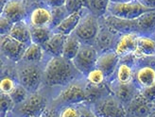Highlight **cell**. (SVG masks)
<instances>
[{
  "label": "cell",
  "mask_w": 155,
  "mask_h": 117,
  "mask_svg": "<svg viewBox=\"0 0 155 117\" xmlns=\"http://www.w3.org/2000/svg\"><path fill=\"white\" fill-rule=\"evenodd\" d=\"M144 4L146 6L151 8V9L155 10V0H146V1L144 2Z\"/></svg>",
  "instance_id": "39"
},
{
  "label": "cell",
  "mask_w": 155,
  "mask_h": 117,
  "mask_svg": "<svg viewBox=\"0 0 155 117\" xmlns=\"http://www.w3.org/2000/svg\"><path fill=\"white\" fill-rule=\"evenodd\" d=\"M17 83L18 82L15 81L12 76L9 75H2L1 81H0V92L10 95Z\"/></svg>",
  "instance_id": "33"
},
{
  "label": "cell",
  "mask_w": 155,
  "mask_h": 117,
  "mask_svg": "<svg viewBox=\"0 0 155 117\" xmlns=\"http://www.w3.org/2000/svg\"><path fill=\"white\" fill-rule=\"evenodd\" d=\"M0 47L2 55L12 63H18L22 60L23 55L28 45L15 40L9 34L0 37Z\"/></svg>",
  "instance_id": "10"
},
{
  "label": "cell",
  "mask_w": 155,
  "mask_h": 117,
  "mask_svg": "<svg viewBox=\"0 0 155 117\" xmlns=\"http://www.w3.org/2000/svg\"><path fill=\"white\" fill-rule=\"evenodd\" d=\"M138 31L150 32L155 30V11H149L137 19Z\"/></svg>",
  "instance_id": "27"
},
{
  "label": "cell",
  "mask_w": 155,
  "mask_h": 117,
  "mask_svg": "<svg viewBox=\"0 0 155 117\" xmlns=\"http://www.w3.org/2000/svg\"><path fill=\"white\" fill-rule=\"evenodd\" d=\"M34 117H42V115H38V116H34Z\"/></svg>",
  "instance_id": "44"
},
{
  "label": "cell",
  "mask_w": 155,
  "mask_h": 117,
  "mask_svg": "<svg viewBox=\"0 0 155 117\" xmlns=\"http://www.w3.org/2000/svg\"><path fill=\"white\" fill-rule=\"evenodd\" d=\"M30 32H31V41L41 46H44L53 34V30L49 27H31L30 26Z\"/></svg>",
  "instance_id": "26"
},
{
  "label": "cell",
  "mask_w": 155,
  "mask_h": 117,
  "mask_svg": "<svg viewBox=\"0 0 155 117\" xmlns=\"http://www.w3.org/2000/svg\"><path fill=\"white\" fill-rule=\"evenodd\" d=\"M111 89L113 91V95L123 105H127L129 102H130L138 93L136 87L133 84V82L128 84H121L117 82L114 86H111Z\"/></svg>",
  "instance_id": "18"
},
{
  "label": "cell",
  "mask_w": 155,
  "mask_h": 117,
  "mask_svg": "<svg viewBox=\"0 0 155 117\" xmlns=\"http://www.w3.org/2000/svg\"><path fill=\"white\" fill-rule=\"evenodd\" d=\"M16 107V112L19 117H34L41 115L48 107V101L41 93H30L29 96Z\"/></svg>",
  "instance_id": "8"
},
{
  "label": "cell",
  "mask_w": 155,
  "mask_h": 117,
  "mask_svg": "<svg viewBox=\"0 0 155 117\" xmlns=\"http://www.w3.org/2000/svg\"><path fill=\"white\" fill-rule=\"evenodd\" d=\"M136 81L141 88L150 87L155 83V69L150 65H146L137 70Z\"/></svg>",
  "instance_id": "23"
},
{
  "label": "cell",
  "mask_w": 155,
  "mask_h": 117,
  "mask_svg": "<svg viewBox=\"0 0 155 117\" xmlns=\"http://www.w3.org/2000/svg\"><path fill=\"white\" fill-rule=\"evenodd\" d=\"M87 81L82 82L81 80H74L69 83L61 91L58 96L53 100L54 103L59 105H79L88 102L86 93Z\"/></svg>",
  "instance_id": "4"
},
{
  "label": "cell",
  "mask_w": 155,
  "mask_h": 117,
  "mask_svg": "<svg viewBox=\"0 0 155 117\" xmlns=\"http://www.w3.org/2000/svg\"><path fill=\"white\" fill-rule=\"evenodd\" d=\"M87 10V8H83L81 11H76L74 13L69 14L68 16L61 23V24L53 30V32L61 33L64 36H68L73 34L75 29L77 28L78 25L80 24V22L83 16L85 11Z\"/></svg>",
  "instance_id": "16"
},
{
  "label": "cell",
  "mask_w": 155,
  "mask_h": 117,
  "mask_svg": "<svg viewBox=\"0 0 155 117\" xmlns=\"http://www.w3.org/2000/svg\"><path fill=\"white\" fill-rule=\"evenodd\" d=\"M15 107L12 98L9 93H0V109H1V117H7V114L12 111Z\"/></svg>",
  "instance_id": "31"
},
{
  "label": "cell",
  "mask_w": 155,
  "mask_h": 117,
  "mask_svg": "<svg viewBox=\"0 0 155 117\" xmlns=\"http://www.w3.org/2000/svg\"><path fill=\"white\" fill-rule=\"evenodd\" d=\"M80 72L72 60L61 57H51L44 69V83L50 87L66 86L77 80Z\"/></svg>",
  "instance_id": "1"
},
{
  "label": "cell",
  "mask_w": 155,
  "mask_h": 117,
  "mask_svg": "<svg viewBox=\"0 0 155 117\" xmlns=\"http://www.w3.org/2000/svg\"><path fill=\"white\" fill-rule=\"evenodd\" d=\"M82 43L74 34L66 36V40L64 47L63 57L68 60H73V59L79 53Z\"/></svg>",
  "instance_id": "25"
},
{
  "label": "cell",
  "mask_w": 155,
  "mask_h": 117,
  "mask_svg": "<svg viewBox=\"0 0 155 117\" xmlns=\"http://www.w3.org/2000/svg\"><path fill=\"white\" fill-rule=\"evenodd\" d=\"M139 1H140V2H142V3L144 4V2L146 1V0H139Z\"/></svg>",
  "instance_id": "43"
},
{
  "label": "cell",
  "mask_w": 155,
  "mask_h": 117,
  "mask_svg": "<svg viewBox=\"0 0 155 117\" xmlns=\"http://www.w3.org/2000/svg\"><path fill=\"white\" fill-rule=\"evenodd\" d=\"M13 24L14 23H12L9 18L5 17L4 15H0V35L9 34Z\"/></svg>",
  "instance_id": "35"
},
{
  "label": "cell",
  "mask_w": 155,
  "mask_h": 117,
  "mask_svg": "<svg viewBox=\"0 0 155 117\" xmlns=\"http://www.w3.org/2000/svg\"><path fill=\"white\" fill-rule=\"evenodd\" d=\"M9 35L14 38L15 40H17L18 42L25 44L27 45H29L32 43L31 32H30V25L26 20L14 23Z\"/></svg>",
  "instance_id": "19"
},
{
  "label": "cell",
  "mask_w": 155,
  "mask_h": 117,
  "mask_svg": "<svg viewBox=\"0 0 155 117\" xmlns=\"http://www.w3.org/2000/svg\"><path fill=\"white\" fill-rule=\"evenodd\" d=\"M110 0H89L87 9L97 17H102L107 14Z\"/></svg>",
  "instance_id": "28"
},
{
  "label": "cell",
  "mask_w": 155,
  "mask_h": 117,
  "mask_svg": "<svg viewBox=\"0 0 155 117\" xmlns=\"http://www.w3.org/2000/svg\"><path fill=\"white\" fill-rule=\"evenodd\" d=\"M29 95H30V93L19 82L16 84V86H15L13 91L10 93V96L12 98L15 106L20 105L21 103L24 102V101L29 96Z\"/></svg>",
  "instance_id": "30"
},
{
  "label": "cell",
  "mask_w": 155,
  "mask_h": 117,
  "mask_svg": "<svg viewBox=\"0 0 155 117\" xmlns=\"http://www.w3.org/2000/svg\"><path fill=\"white\" fill-rule=\"evenodd\" d=\"M99 30V17L93 14L88 9L78 25L73 34L85 44L94 45Z\"/></svg>",
  "instance_id": "5"
},
{
  "label": "cell",
  "mask_w": 155,
  "mask_h": 117,
  "mask_svg": "<svg viewBox=\"0 0 155 117\" xmlns=\"http://www.w3.org/2000/svg\"><path fill=\"white\" fill-rule=\"evenodd\" d=\"M119 36L120 33L107 26L102 17H99V30L94 46L99 54L114 50Z\"/></svg>",
  "instance_id": "9"
},
{
  "label": "cell",
  "mask_w": 155,
  "mask_h": 117,
  "mask_svg": "<svg viewBox=\"0 0 155 117\" xmlns=\"http://www.w3.org/2000/svg\"><path fill=\"white\" fill-rule=\"evenodd\" d=\"M103 21L107 26H109L112 29L115 30L120 34L123 33H131L138 32L137 19L136 20H125L112 16L110 14H106L102 16Z\"/></svg>",
  "instance_id": "14"
},
{
  "label": "cell",
  "mask_w": 155,
  "mask_h": 117,
  "mask_svg": "<svg viewBox=\"0 0 155 117\" xmlns=\"http://www.w3.org/2000/svg\"><path fill=\"white\" fill-rule=\"evenodd\" d=\"M41 115L42 117H60V113H58L55 109L48 106L45 108V110L43 112Z\"/></svg>",
  "instance_id": "38"
},
{
  "label": "cell",
  "mask_w": 155,
  "mask_h": 117,
  "mask_svg": "<svg viewBox=\"0 0 155 117\" xmlns=\"http://www.w3.org/2000/svg\"><path fill=\"white\" fill-rule=\"evenodd\" d=\"M155 10L146 6L139 0H134L130 2H110L107 14L125 20H136L143 14Z\"/></svg>",
  "instance_id": "3"
},
{
  "label": "cell",
  "mask_w": 155,
  "mask_h": 117,
  "mask_svg": "<svg viewBox=\"0 0 155 117\" xmlns=\"http://www.w3.org/2000/svg\"><path fill=\"white\" fill-rule=\"evenodd\" d=\"M92 109L96 117H128L125 106L114 95L99 99Z\"/></svg>",
  "instance_id": "6"
},
{
  "label": "cell",
  "mask_w": 155,
  "mask_h": 117,
  "mask_svg": "<svg viewBox=\"0 0 155 117\" xmlns=\"http://www.w3.org/2000/svg\"><path fill=\"white\" fill-rule=\"evenodd\" d=\"M45 53V51L43 46L31 43L29 45H28L24 55H23L22 61L29 62V63H39L43 60Z\"/></svg>",
  "instance_id": "24"
},
{
  "label": "cell",
  "mask_w": 155,
  "mask_h": 117,
  "mask_svg": "<svg viewBox=\"0 0 155 117\" xmlns=\"http://www.w3.org/2000/svg\"><path fill=\"white\" fill-rule=\"evenodd\" d=\"M151 104L140 93L127 104L126 112L128 117H147L151 112Z\"/></svg>",
  "instance_id": "12"
},
{
  "label": "cell",
  "mask_w": 155,
  "mask_h": 117,
  "mask_svg": "<svg viewBox=\"0 0 155 117\" xmlns=\"http://www.w3.org/2000/svg\"><path fill=\"white\" fill-rule=\"evenodd\" d=\"M99 53L94 45L82 44L77 56L72 62L81 75L86 76L90 71L97 67Z\"/></svg>",
  "instance_id": "7"
},
{
  "label": "cell",
  "mask_w": 155,
  "mask_h": 117,
  "mask_svg": "<svg viewBox=\"0 0 155 117\" xmlns=\"http://www.w3.org/2000/svg\"><path fill=\"white\" fill-rule=\"evenodd\" d=\"M140 91L141 95L150 103H155V83L150 87L141 88Z\"/></svg>",
  "instance_id": "36"
},
{
  "label": "cell",
  "mask_w": 155,
  "mask_h": 117,
  "mask_svg": "<svg viewBox=\"0 0 155 117\" xmlns=\"http://www.w3.org/2000/svg\"><path fill=\"white\" fill-rule=\"evenodd\" d=\"M85 77H86V81L93 85L103 84L105 83V80L107 79L105 74L97 67H96L95 69H93L92 71H90Z\"/></svg>",
  "instance_id": "32"
},
{
  "label": "cell",
  "mask_w": 155,
  "mask_h": 117,
  "mask_svg": "<svg viewBox=\"0 0 155 117\" xmlns=\"http://www.w3.org/2000/svg\"><path fill=\"white\" fill-rule=\"evenodd\" d=\"M134 54L137 58L154 57L155 56V39L145 36V35H138L137 49Z\"/></svg>",
  "instance_id": "21"
},
{
  "label": "cell",
  "mask_w": 155,
  "mask_h": 117,
  "mask_svg": "<svg viewBox=\"0 0 155 117\" xmlns=\"http://www.w3.org/2000/svg\"><path fill=\"white\" fill-rule=\"evenodd\" d=\"M50 10H51V14H52V19H51V23L49 25V28L52 30H54L61 22H63L68 16L69 13L66 10L65 6L52 8V9H50Z\"/></svg>",
  "instance_id": "29"
},
{
  "label": "cell",
  "mask_w": 155,
  "mask_h": 117,
  "mask_svg": "<svg viewBox=\"0 0 155 117\" xmlns=\"http://www.w3.org/2000/svg\"><path fill=\"white\" fill-rule=\"evenodd\" d=\"M134 0H110V2H130Z\"/></svg>",
  "instance_id": "40"
},
{
  "label": "cell",
  "mask_w": 155,
  "mask_h": 117,
  "mask_svg": "<svg viewBox=\"0 0 155 117\" xmlns=\"http://www.w3.org/2000/svg\"><path fill=\"white\" fill-rule=\"evenodd\" d=\"M149 117H155V111H151V112L150 113Z\"/></svg>",
  "instance_id": "42"
},
{
  "label": "cell",
  "mask_w": 155,
  "mask_h": 117,
  "mask_svg": "<svg viewBox=\"0 0 155 117\" xmlns=\"http://www.w3.org/2000/svg\"><path fill=\"white\" fill-rule=\"evenodd\" d=\"M137 37L138 34L135 32L120 34L114 50L120 57L135 53L137 49Z\"/></svg>",
  "instance_id": "15"
},
{
  "label": "cell",
  "mask_w": 155,
  "mask_h": 117,
  "mask_svg": "<svg viewBox=\"0 0 155 117\" xmlns=\"http://www.w3.org/2000/svg\"><path fill=\"white\" fill-rule=\"evenodd\" d=\"M64 6L69 14L79 11L83 8H85L81 0H66Z\"/></svg>",
  "instance_id": "34"
},
{
  "label": "cell",
  "mask_w": 155,
  "mask_h": 117,
  "mask_svg": "<svg viewBox=\"0 0 155 117\" xmlns=\"http://www.w3.org/2000/svg\"><path fill=\"white\" fill-rule=\"evenodd\" d=\"M65 40L66 36L61 33L53 32L51 38L43 47L45 53L49 54L51 57H61L63 56Z\"/></svg>",
  "instance_id": "20"
},
{
  "label": "cell",
  "mask_w": 155,
  "mask_h": 117,
  "mask_svg": "<svg viewBox=\"0 0 155 117\" xmlns=\"http://www.w3.org/2000/svg\"><path fill=\"white\" fill-rule=\"evenodd\" d=\"M119 62L120 56H118L114 50H111L99 54L97 61V67L101 70L108 79L116 72Z\"/></svg>",
  "instance_id": "13"
},
{
  "label": "cell",
  "mask_w": 155,
  "mask_h": 117,
  "mask_svg": "<svg viewBox=\"0 0 155 117\" xmlns=\"http://www.w3.org/2000/svg\"><path fill=\"white\" fill-rule=\"evenodd\" d=\"M21 62L22 63L16 67L18 82L30 93L38 92L44 82V70L38 63H29L22 60Z\"/></svg>",
  "instance_id": "2"
},
{
  "label": "cell",
  "mask_w": 155,
  "mask_h": 117,
  "mask_svg": "<svg viewBox=\"0 0 155 117\" xmlns=\"http://www.w3.org/2000/svg\"><path fill=\"white\" fill-rule=\"evenodd\" d=\"M65 1L66 0H43L44 5L46 6L48 8H49V9L61 7V6H64Z\"/></svg>",
  "instance_id": "37"
},
{
  "label": "cell",
  "mask_w": 155,
  "mask_h": 117,
  "mask_svg": "<svg viewBox=\"0 0 155 117\" xmlns=\"http://www.w3.org/2000/svg\"><path fill=\"white\" fill-rule=\"evenodd\" d=\"M52 19L51 10L44 7H36L28 15V24L31 27H49Z\"/></svg>",
  "instance_id": "17"
},
{
  "label": "cell",
  "mask_w": 155,
  "mask_h": 117,
  "mask_svg": "<svg viewBox=\"0 0 155 117\" xmlns=\"http://www.w3.org/2000/svg\"><path fill=\"white\" fill-rule=\"evenodd\" d=\"M154 36H155V30H154Z\"/></svg>",
  "instance_id": "45"
},
{
  "label": "cell",
  "mask_w": 155,
  "mask_h": 117,
  "mask_svg": "<svg viewBox=\"0 0 155 117\" xmlns=\"http://www.w3.org/2000/svg\"><path fill=\"white\" fill-rule=\"evenodd\" d=\"M1 15L9 18L12 23L25 21L28 16L27 0H7L1 8Z\"/></svg>",
  "instance_id": "11"
},
{
  "label": "cell",
  "mask_w": 155,
  "mask_h": 117,
  "mask_svg": "<svg viewBox=\"0 0 155 117\" xmlns=\"http://www.w3.org/2000/svg\"><path fill=\"white\" fill-rule=\"evenodd\" d=\"M86 93L88 97V103L94 104L99 99H101L107 96L113 95V91L111 87H108L105 83L100 85H93L87 82L86 84Z\"/></svg>",
  "instance_id": "22"
},
{
  "label": "cell",
  "mask_w": 155,
  "mask_h": 117,
  "mask_svg": "<svg viewBox=\"0 0 155 117\" xmlns=\"http://www.w3.org/2000/svg\"><path fill=\"white\" fill-rule=\"evenodd\" d=\"M81 1H82V3H83V5H84V7H85V8H87V7H88L89 0H81Z\"/></svg>",
  "instance_id": "41"
}]
</instances>
